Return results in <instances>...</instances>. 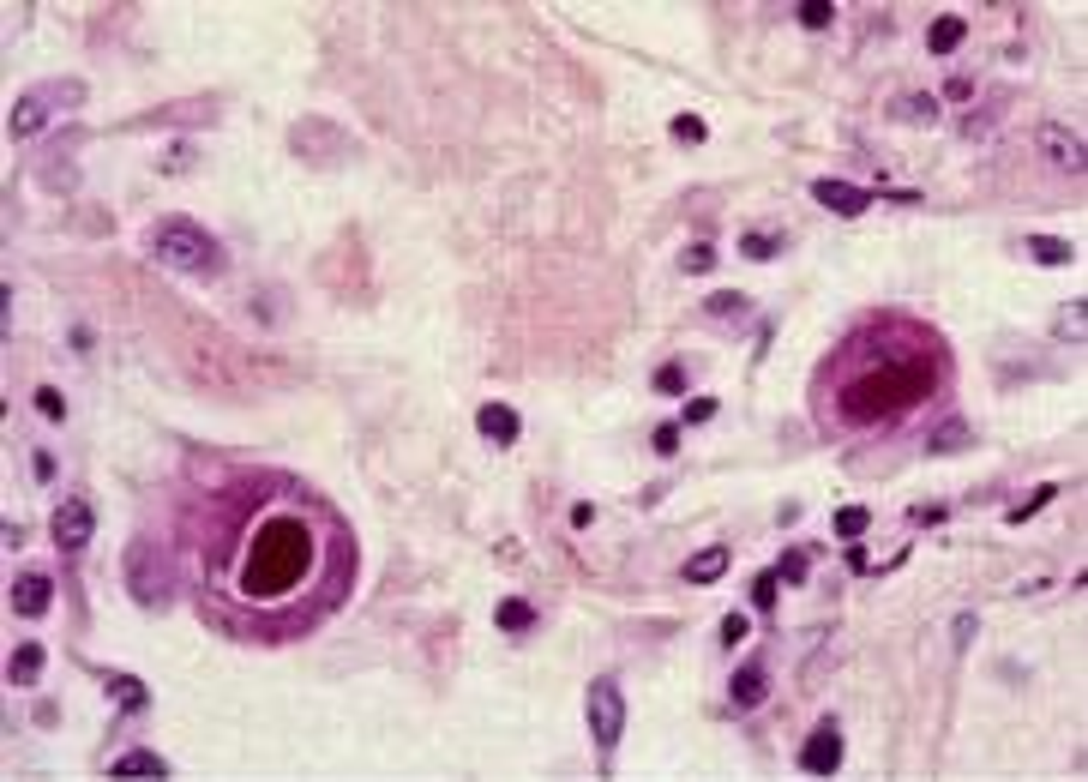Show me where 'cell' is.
I'll use <instances>...</instances> for the list:
<instances>
[{
    "instance_id": "cell-35",
    "label": "cell",
    "mask_w": 1088,
    "mask_h": 782,
    "mask_svg": "<svg viewBox=\"0 0 1088 782\" xmlns=\"http://www.w3.org/2000/svg\"><path fill=\"white\" fill-rule=\"evenodd\" d=\"M1083 319H1088V307H1083V301H1076V307H1064V313H1059V332H1064V337H1071V332L1083 337Z\"/></svg>"
},
{
    "instance_id": "cell-24",
    "label": "cell",
    "mask_w": 1088,
    "mask_h": 782,
    "mask_svg": "<svg viewBox=\"0 0 1088 782\" xmlns=\"http://www.w3.org/2000/svg\"><path fill=\"white\" fill-rule=\"evenodd\" d=\"M1052 493H1059V488H1052V481H1046V488H1034V493H1029V500H1022V506H1010V512H1004V518H1010V523H1029V518H1034V512H1040V506H1046V500H1052Z\"/></svg>"
},
{
    "instance_id": "cell-7",
    "label": "cell",
    "mask_w": 1088,
    "mask_h": 782,
    "mask_svg": "<svg viewBox=\"0 0 1088 782\" xmlns=\"http://www.w3.org/2000/svg\"><path fill=\"white\" fill-rule=\"evenodd\" d=\"M1040 151H1046V163L1064 169V174L1088 169V145H1083V132H1071V127H1040Z\"/></svg>"
},
{
    "instance_id": "cell-8",
    "label": "cell",
    "mask_w": 1088,
    "mask_h": 782,
    "mask_svg": "<svg viewBox=\"0 0 1088 782\" xmlns=\"http://www.w3.org/2000/svg\"><path fill=\"white\" fill-rule=\"evenodd\" d=\"M48 608H55V578H48V572H18L13 614H18V620H43Z\"/></svg>"
},
{
    "instance_id": "cell-23",
    "label": "cell",
    "mask_w": 1088,
    "mask_h": 782,
    "mask_svg": "<svg viewBox=\"0 0 1088 782\" xmlns=\"http://www.w3.org/2000/svg\"><path fill=\"white\" fill-rule=\"evenodd\" d=\"M109 692H115L127 710H144V686L132 681V674H109Z\"/></svg>"
},
{
    "instance_id": "cell-11",
    "label": "cell",
    "mask_w": 1088,
    "mask_h": 782,
    "mask_svg": "<svg viewBox=\"0 0 1088 782\" xmlns=\"http://www.w3.org/2000/svg\"><path fill=\"white\" fill-rule=\"evenodd\" d=\"M764 692H770V668H764V662H745L740 674H734V686H728V698H734L740 710L764 704Z\"/></svg>"
},
{
    "instance_id": "cell-18",
    "label": "cell",
    "mask_w": 1088,
    "mask_h": 782,
    "mask_svg": "<svg viewBox=\"0 0 1088 782\" xmlns=\"http://www.w3.org/2000/svg\"><path fill=\"white\" fill-rule=\"evenodd\" d=\"M1022 247H1029V259H1040V265H1071V259H1076V253L1059 241V235H1029Z\"/></svg>"
},
{
    "instance_id": "cell-29",
    "label": "cell",
    "mask_w": 1088,
    "mask_h": 782,
    "mask_svg": "<svg viewBox=\"0 0 1088 782\" xmlns=\"http://www.w3.org/2000/svg\"><path fill=\"white\" fill-rule=\"evenodd\" d=\"M710 265H716V253H710V247H686V253H680V271H710Z\"/></svg>"
},
{
    "instance_id": "cell-12",
    "label": "cell",
    "mask_w": 1088,
    "mask_h": 782,
    "mask_svg": "<svg viewBox=\"0 0 1088 782\" xmlns=\"http://www.w3.org/2000/svg\"><path fill=\"white\" fill-rule=\"evenodd\" d=\"M115 777L151 782V777H169V765H163V753H144V746H132V753H121V758H115Z\"/></svg>"
},
{
    "instance_id": "cell-13",
    "label": "cell",
    "mask_w": 1088,
    "mask_h": 782,
    "mask_svg": "<svg viewBox=\"0 0 1088 782\" xmlns=\"http://www.w3.org/2000/svg\"><path fill=\"white\" fill-rule=\"evenodd\" d=\"M962 37H968V18L945 13V18H932V30H926V48H932V55H956V48H962Z\"/></svg>"
},
{
    "instance_id": "cell-33",
    "label": "cell",
    "mask_w": 1088,
    "mask_h": 782,
    "mask_svg": "<svg viewBox=\"0 0 1088 782\" xmlns=\"http://www.w3.org/2000/svg\"><path fill=\"white\" fill-rule=\"evenodd\" d=\"M745 632H752V620H745V614H728V620H722V644H728V650L740 644Z\"/></svg>"
},
{
    "instance_id": "cell-6",
    "label": "cell",
    "mask_w": 1088,
    "mask_h": 782,
    "mask_svg": "<svg viewBox=\"0 0 1088 782\" xmlns=\"http://www.w3.org/2000/svg\"><path fill=\"white\" fill-rule=\"evenodd\" d=\"M90 530H97V518H90L85 500H60L55 518H48V536H55V548H60V554H79V548L90 542Z\"/></svg>"
},
{
    "instance_id": "cell-5",
    "label": "cell",
    "mask_w": 1088,
    "mask_h": 782,
    "mask_svg": "<svg viewBox=\"0 0 1088 782\" xmlns=\"http://www.w3.org/2000/svg\"><path fill=\"white\" fill-rule=\"evenodd\" d=\"M842 753H848L842 728H836V723H818L812 734H806V746H800V770H806V777H836Z\"/></svg>"
},
{
    "instance_id": "cell-22",
    "label": "cell",
    "mask_w": 1088,
    "mask_h": 782,
    "mask_svg": "<svg viewBox=\"0 0 1088 782\" xmlns=\"http://www.w3.org/2000/svg\"><path fill=\"white\" fill-rule=\"evenodd\" d=\"M668 132L680 139V145H703V139H710V127H703L698 115H673V121H668Z\"/></svg>"
},
{
    "instance_id": "cell-1",
    "label": "cell",
    "mask_w": 1088,
    "mask_h": 782,
    "mask_svg": "<svg viewBox=\"0 0 1088 782\" xmlns=\"http://www.w3.org/2000/svg\"><path fill=\"white\" fill-rule=\"evenodd\" d=\"M307 565H313V536H307L301 518H271L259 530L253 554L241 565V590L247 596H283L307 578Z\"/></svg>"
},
{
    "instance_id": "cell-19",
    "label": "cell",
    "mask_w": 1088,
    "mask_h": 782,
    "mask_svg": "<svg viewBox=\"0 0 1088 782\" xmlns=\"http://www.w3.org/2000/svg\"><path fill=\"white\" fill-rule=\"evenodd\" d=\"M866 530H872V512H866V506H842V512H836V536L854 542V536H866Z\"/></svg>"
},
{
    "instance_id": "cell-37",
    "label": "cell",
    "mask_w": 1088,
    "mask_h": 782,
    "mask_svg": "<svg viewBox=\"0 0 1088 782\" xmlns=\"http://www.w3.org/2000/svg\"><path fill=\"white\" fill-rule=\"evenodd\" d=\"M589 523H596V506H589V500H577V506H572V530H589Z\"/></svg>"
},
{
    "instance_id": "cell-10",
    "label": "cell",
    "mask_w": 1088,
    "mask_h": 782,
    "mask_svg": "<svg viewBox=\"0 0 1088 782\" xmlns=\"http://www.w3.org/2000/svg\"><path fill=\"white\" fill-rule=\"evenodd\" d=\"M475 434L493 439V446H517L523 421H517V409H512V404H481V409H475Z\"/></svg>"
},
{
    "instance_id": "cell-9",
    "label": "cell",
    "mask_w": 1088,
    "mask_h": 782,
    "mask_svg": "<svg viewBox=\"0 0 1088 782\" xmlns=\"http://www.w3.org/2000/svg\"><path fill=\"white\" fill-rule=\"evenodd\" d=\"M812 199L824 205V211H836V217H860V211L872 205V193L854 187V181H836V174H824V181H812Z\"/></svg>"
},
{
    "instance_id": "cell-27",
    "label": "cell",
    "mask_w": 1088,
    "mask_h": 782,
    "mask_svg": "<svg viewBox=\"0 0 1088 782\" xmlns=\"http://www.w3.org/2000/svg\"><path fill=\"white\" fill-rule=\"evenodd\" d=\"M650 446H656L661 458H673V451H680V421H661L656 434H650Z\"/></svg>"
},
{
    "instance_id": "cell-28",
    "label": "cell",
    "mask_w": 1088,
    "mask_h": 782,
    "mask_svg": "<svg viewBox=\"0 0 1088 782\" xmlns=\"http://www.w3.org/2000/svg\"><path fill=\"white\" fill-rule=\"evenodd\" d=\"M37 409H43L48 421H67V397H60L55 386H43V391H37Z\"/></svg>"
},
{
    "instance_id": "cell-20",
    "label": "cell",
    "mask_w": 1088,
    "mask_h": 782,
    "mask_svg": "<svg viewBox=\"0 0 1088 782\" xmlns=\"http://www.w3.org/2000/svg\"><path fill=\"white\" fill-rule=\"evenodd\" d=\"M703 313H710V319H740L745 313V295L740 290H716L710 301H703Z\"/></svg>"
},
{
    "instance_id": "cell-31",
    "label": "cell",
    "mask_w": 1088,
    "mask_h": 782,
    "mask_svg": "<svg viewBox=\"0 0 1088 782\" xmlns=\"http://www.w3.org/2000/svg\"><path fill=\"white\" fill-rule=\"evenodd\" d=\"M710 416H716V397H692L686 416H680V428H692V421H710Z\"/></svg>"
},
{
    "instance_id": "cell-14",
    "label": "cell",
    "mask_w": 1088,
    "mask_h": 782,
    "mask_svg": "<svg viewBox=\"0 0 1088 782\" xmlns=\"http://www.w3.org/2000/svg\"><path fill=\"white\" fill-rule=\"evenodd\" d=\"M6 674H13V686H37V674H43V644H18V650L6 656Z\"/></svg>"
},
{
    "instance_id": "cell-26",
    "label": "cell",
    "mask_w": 1088,
    "mask_h": 782,
    "mask_svg": "<svg viewBox=\"0 0 1088 782\" xmlns=\"http://www.w3.org/2000/svg\"><path fill=\"white\" fill-rule=\"evenodd\" d=\"M962 446H968V428H962V421H945L938 439H932V451H962Z\"/></svg>"
},
{
    "instance_id": "cell-32",
    "label": "cell",
    "mask_w": 1088,
    "mask_h": 782,
    "mask_svg": "<svg viewBox=\"0 0 1088 782\" xmlns=\"http://www.w3.org/2000/svg\"><path fill=\"white\" fill-rule=\"evenodd\" d=\"M776 584H782L776 572H764V578L752 584V602H758V608H776Z\"/></svg>"
},
{
    "instance_id": "cell-17",
    "label": "cell",
    "mask_w": 1088,
    "mask_h": 782,
    "mask_svg": "<svg viewBox=\"0 0 1088 782\" xmlns=\"http://www.w3.org/2000/svg\"><path fill=\"white\" fill-rule=\"evenodd\" d=\"M782 235H776V229H752V235H740V253H745V259H752V265H770L776 259V253H782Z\"/></svg>"
},
{
    "instance_id": "cell-3",
    "label": "cell",
    "mask_w": 1088,
    "mask_h": 782,
    "mask_svg": "<svg viewBox=\"0 0 1088 782\" xmlns=\"http://www.w3.org/2000/svg\"><path fill=\"white\" fill-rule=\"evenodd\" d=\"M85 102V85L79 79H48V85H30L25 97L13 102V115H6V132L13 139H37V132L48 127V115H60V109H79Z\"/></svg>"
},
{
    "instance_id": "cell-34",
    "label": "cell",
    "mask_w": 1088,
    "mask_h": 782,
    "mask_svg": "<svg viewBox=\"0 0 1088 782\" xmlns=\"http://www.w3.org/2000/svg\"><path fill=\"white\" fill-rule=\"evenodd\" d=\"M776 578L800 584V578H806V554H782V565H776Z\"/></svg>"
},
{
    "instance_id": "cell-21",
    "label": "cell",
    "mask_w": 1088,
    "mask_h": 782,
    "mask_svg": "<svg viewBox=\"0 0 1088 782\" xmlns=\"http://www.w3.org/2000/svg\"><path fill=\"white\" fill-rule=\"evenodd\" d=\"M896 115H903V121H920V127H926V121H938V97L914 90V97H903V109H896Z\"/></svg>"
},
{
    "instance_id": "cell-4",
    "label": "cell",
    "mask_w": 1088,
    "mask_h": 782,
    "mask_svg": "<svg viewBox=\"0 0 1088 782\" xmlns=\"http://www.w3.org/2000/svg\"><path fill=\"white\" fill-rule=\"evenodd\" d=\"M584 716H589V734H596V746H602V753H614L619 734H626V692H619V681H589Z\"/></svg>"
},
{
    "instance_id": "cell-2",
    "label": "cell",
    "mask_w": 1088,
    "mask_h": 782,
    "mask_svg": "<svg viewBox=\"0 0 1088 782\" xmlns=\"http://www.w3.org/2000/svg\"><path fill=\"white\" fill-rule=\"evenodd\" d=\"M151 259H157L163 271H181V277H223L229 253L193 217H163L157 229H151Z\"/></svg>"
},
{
    "instance_id": "cell-15",
    "label": "cell",
    "mask_w": 1088,
    "mask_h": 782,
    "mask_svg": "<svg viewBox=\"0 0 1088 782\" xmlns=\"http://www.w3.org/2000/svg\"><path fill=\"white\" fill-rule=\"evenodd\" d=\"M722 572H728V548H703L686 560V584H716Z\"/></svg>"
},
{
    "instance_id": "cell-30",
    "label": "cell",
    "mask_w": 1088,
    "mask_h": 782,
    "mask_svg": "<svg viewBox=\"0 0 1088 782\" xmlns=\"http://www.w3.org/2000/svg\"><path fill=\"white\" fill-rule=\"evenodd\" d=\"M656 391H668V397H680V391H686V374H680V362H668V367L656 374Z\"/></svg>"
},
{
    "instance_id": "cell-25",
    "label": "cell",
    "mask_w": 1088,
    "mask_h": 782,
    "mask_svg": "<svg viewBox=\"0 0 1088 782\" xmlns=\"http://www.w3.org/2000/svg\"><path fill=\"white\" fill-rule=\"evenodd\" d=\"M830 18H836L830 0H806V6H800V25H806V30H830Z\"/></svg>"
},
{
    "instance_id": "cell-16",
    "label": "cell",
    "mask_w": 1088,
    "mask_h": 782,
    "mask_svg": "<svg viewBox=\"0 0 1088 782\" xmlns=\"http://www.w3.org/2000/svg\"><path fill=\"white\" fill-rule=\"evenodd\" d=\"M493 620H500V632H535V608L523 596H505L500 608H493Z\"/></svg>"
},
{
    "instance_id": "cell-36",
    "label": "cell",
    "mask_w": 1088,
    "mask_h": 782,
    "mask_svg": "<svg viewBox=\"0 0 1088 782\" xmlns=\"http://www.w3.org/2000/svg\"><path fill=\"white\" fill-rule=\"evenodd\" d=\"M157 163L163 169H193V145L181 139V145H169V157H157Z\"/></svg>"
}]
</instances>
